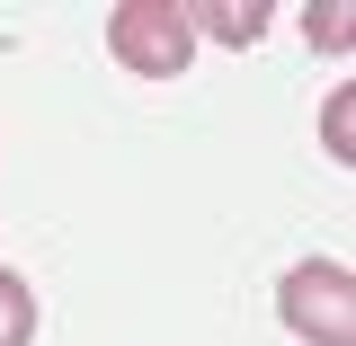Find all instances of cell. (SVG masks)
Segmentation results:
<instances>
[{"label": "cell", "mask_w": 356, "mask_h": 346, "mask_svg": "<svg viewBox=\"0 0 356 346\" xmlns=\"http://www.w3.org/2000/svg\"><path fill=\"white\" fill-rule=\"evenodd\" d=\"M107 53L125 62L134 80H178V71L196 62L187 0H116V9H107Z\"/></svg>", "instance_id": "obj_1"}, {"label": "cell", "mask_w": 356, "mask_h": 346, "mask_svg": "<svg viewBox=\"0 0 356 346\" xmlns=\"http://www.w3.org/2000/svg\"><path fill=\"white\" fill-rule=\"evenodd\" d=\"M276 311L303 346H356V284L339 258H303L285 284H276Z\"/></svg>", "instance_id": "obj_2"}, {"label": "cell", "mask_w": 356, "mask_h": 346, "mask_svg": "<svg viewBox=\"0 0 356 346\" xmlns=\"http://www.w3.org/2000/svg\"><path fill=\"white\" fill-rule=\"evenodd\" d=\"M187 27H196V36H222V44H259L267 36V9L259 0H196Z\"/></svg>", "instance_id": "obj_3"}, {"label": "cell", "mask_w": 356, "mask_h": 346, "mask_svg": "<svg viewBox=\"0 0 356 346\" xmlns=\"http://www.w3.org/2000/svg\"><path fill=\"white\" fill-rule=\"evenodd\" d=\"M0 346H36V284L0 266Z\"/></svg>", "instance_id": "obj_4"}]
</instances>
